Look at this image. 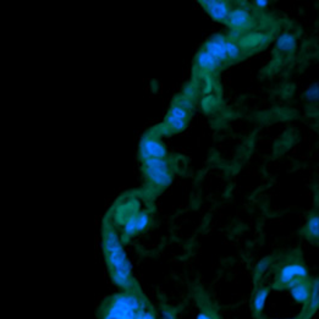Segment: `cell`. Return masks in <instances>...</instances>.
<instances>
[{
  "mask_svg": "<svg viewBox=\"0 0 319 319\" xmlns=\"http://www.w3.org/2000/svg\"><path fill=\"white\" fill-rule=\"evenodd\" d=\"M103 247L106 262L111 271L113 282L125 290L132 289L133 280L131 277V264L126 257V253L124 252L115 231L106 230L104 232Z\"/></svg>",
  "mask_w": 319,
  "mask_h": 319,
  "instance_id": "obj_1",
  "label": "cell"
},
{
  "mask_svg": "<svg viewBox=\"0 0 319 319\" xmlns=\"http://www.w3.org/2000/svg\"><path fill=\"white\" fill-rule=\"evenodd\" d=\"M146 175L153 184L158 186H166L170 184L171 174L169 171V164L165 159L152 158L143 160Z\"/></svg>",
  "mask_w": 319,
  "mask_h": 319,
  "instance_id": "obj_2",
  "label": "cell"
},
{
  "mask_svg": "<svg viewBox=\"0 0 319 319\" xmlns=\"http://www.w3.org/2000/svg\"><path fill=\"white\" fill-rule=\"evenodd\" d=\"M308 277V271L306 266L301 263H287L280 268L278 273L277 283L279 284V287H287L291 283L299 279H306Z\"/></svg>",
  "mask_w": 319,
  "mask_h": 319,
  "instance_id": "obj_3",
  "label": "cell"
},
{
  "mask_svg": "<svg viewBox=\"0 0 319 319\" xmlns=\"http://www.w3.org/2000/svg\"><path fill=\"white\" fill-rule=\"evenodd\" d=\"M141 154L143 160L152 158L165 159L166 149L160 141L156 139H144L141 143Z\"/></svg>",
  "mask_w": 319,
  "mask_h": 319,
  "instance_id": "obj_4",
  "label": "cell"
},
{
  "mask_svg": "<svg viewBox=\"0 0 319 319\" xmlns=\"http://www.w3.org/2000/svg\"><path fill=\"white\" fill-rule=\"evenodd\" d=\"M290 290L292 299L297 302L307 306L309 301V295H311V284L306 282V279H299L295 280L294 283L287 286Z\"/></svg>",
  "mask_w": 319,
  "mask_h": 319,
  "instance_id": "obj_5",
  "label": "cell"
},
{
  "mask_svg": "<svg viewBox=\"0 0 319 319\" xmlns=\"http://www.w3.org/2000/svg\"><path fill=\"white\" fill-rule=\"evenodd\" d=\"M187 123V113L184 106H174L169 110L168 116H166V125L170 130L180 131L185 128Z\"/></svg>",
  "mask_w": 319,
  "mask_h": 319,
  "instance_id": "obj_6",
  "label": "cell"
},
{
  "mask_svg": "<svg viewBox=\"0 0 319 319\" xmlns=\"http://www.w3.org/2000/svg\"><path fill=\"white\" fill-rule=\"evenodd\" d=\"M225 38H223L221 35H216V37L212 38V39H209L208 42L206 43L204 51L211 54L218 63H221V61L228 59L225 52Z\"/></svg>",
  "mask_w": 319,
  "mask_h": 319,
  "instance_id": "obj_7",
  "label": "cell"
},
{
  "mask_svg": "<svg viewBox=\"0 0 319 319\" xmlns=\"http://www.w3.org/2000/svg\"><path fill=\"white\" fill-rule=\"evenodd\" d=\"M202 5L206 8L209 15L216 21H226L228 16L230 14V8L228 3L225 1H215V0H211V1H202Z\"/></svg>",
  "mask_w": 319,
  "mask_h": 319,
  "instance_id": "obj_8",
  "label": "cell"
},
{
  "mask_svg": "<svg viewBox=\"0 0 319 319\" xmlns=\"http://www.w3.org/2000/svg\"><path fill=\"white\" fill-rule=\"evenodd\" d=\"M226 21L229 22L231 27L242 28L249 22V14L244 9H234V10H230Z\"/></svg>",
  "mask_w": 319,
  "mask_h": 319,
  "instance_id": "obj_9",
  "label": "cell"
},
{
  "mask_svg": "<svg viewBox=\"0 0 319 319\" xmlns=\"http://www.w3.org/2000/svg\"><path fill=\"white\" fill-rule=\"evenodd\" d=\"M268 294L269 290L266 289V287H261V289L257 290V292L254 294L253 301H252V311H253L254 317H257V318H259V317L262 316V312H263Z\"/></svg>",
  "mask_w": 319,
  "mask_h": 319,
  "instance_id": "obj_10",
  "label": "cell"
},
{
  "mask_svg": "<svg viewBox=\"0 0 319 319\" xmlns=\"http://www.w3.org/2000/svg\"><path fill=\"white\" fill-rule=\"evenodd\" d=\"M317 307H318V280L314 279L313 284L311 285V295H309L308 304L306 306V311H304L303 319H309V317L316 312Z\"/></svg>",
  "mask_w": 319,
  "mask_h": 319,
  "instance_id": "obj_11",
  "label": "cell"
},
{
  "mask_svg": "<svg viewBox=\"0 0 319 319\" xmlns=\"http://www.w3.org/2000/svg\"><path fill=\"white\" fill-rule=\"evenodd\" d=\"M197 64H198V66L202 69V70L211 71L212 72V71H214L216 68H218L220 63H218L211 54L207 53V52L203 49V51L199 52L198 55H197Z\"/></svg>",
  "mask_w": 319,
  "mask_h": 319,
  "instance_id": "obj_12",
  "label": "cell"
},
{
  "mask_svg": "<svg viewBox=\"0 0 319 319\" xmlns=\"http://www.w3.org/2000/svg\"><path fill=\"white\" fill-rule=\"evenodd\" d=\"M296 47V39L292 35L289 33H284L283 35H280V38L278 39V48L283 52H290Z\"/></svg>",
  "mask_w": 319,
  "mask_h": 319,
  "instance_id": "obj_13",
  "label": "cell"
},
{
  "mask_svg": "<svg viewBox=\"0 0 319 319\" xmlns=\"http://www.w3.org/2000/svg\"><path fill=\"white\" fill-rule=\"evenodd\" d=\"M319 221L317 215H313L309 218L308 223H307V232H308V236L312 239L316 240L318 237V231H319Z\"/></svg>",
  "mask_w": 319,
  "mask_h": 319,
  "instance_id": "obj_14",
  "label": "cell"
},
{
  "mask_svg": "<svg viewBox=\"0 0 319 319\" xmlns=\"http://www.w3.org/2000/svg\"><path fill=\"white\" fill-rule=\"evenodd\" d=\"M225 52H226V56L230 59H237L240 56V47L236 44V43L231 42V40H226L225 43Z\"/></svg>",
  "mask_w": 319,
  "mask_h": 319,
  "instance_id": "obj_15",
  "label": "cell"
},
{
  "mask_svg": "<svg viewBox=\"0 0 319 319\" xmlns=\"http://www.w3.org/2000/svg\"><path fill=\"white\" fill-rule=\"evenodd\" d=\"M149 223V216L148 214L141 213L136 216V232L144 230Z\"/></svg>",
  "mask_w": 319,
  "mask_h": 319,
  "instance_id": "obj_16",
  "label": "cell"
},
{
  "mask_svg": "<svg viewBox=\"0 0 319 319\" xmlns=\"http://www.w3.org/2000/svg\"><path fill=\"white\" fill-rule=\"evenodd\" d=\"M268 264H269V259H264V261H262L261 263L257 266L256 273H254V279H256V280L259 279V277L263 274L264 270H266V266H268Z\"/></svg>",
  "mask_w": 319,
  "mask_h": 319,
  "instance_id": "obj_17",
  "label": "cell"
},
{
  "mask_svg": "<svg viewBox=\"0 0 319 319\" xmlns=\"http://www.w3.org/2000/svg\"><path fill=\"white\" fill-rule=\"evenodd\" d=\"M307 97H308L309 101H316L317 97H318V92H317L316 86H313V87H311L307 90Z\"/></svg>",
  "mask_w": 319,
  "mask_h": 319,
  "instance_id": "obj_18",
  "label": "cell"
},
{
  "mask_svg": "<svg viewBox=\"0 0 319 319\" xmlns=\"http://www.w3.org/2000/svg\"><path fill=\"white\" fill-rule=\"evenodd\" d=\"M197 319H213V317H212L211 314H208V313H206V312H203V313H199L198 314Z\"/></svg>",
  "mask_w": 319,
  "mask_h": 319,
  "instance_id": "obj_19",
  "label": "cell"
},
{
  "mask_svg": "<svg viewBox=\"0 0 319 319\" xmlns=\"http://www.w3.org/2000/svg\"><path fill=\"white\" fill-rule=\"evenodd\" d=\"M256 5H258V6H261V8H263V6L268 5V3H266V1H257Z\"/></svg>",
  "mask_w": 319,
  "mask_h": 319,
  "instance_id": "obj_20",
  "label": "cell"
},
{
  "mask_svg": "<svg viewBox=\"0 0 319 319\" xmlns=\"http://www.w3.org/2000/svg\"><path fill=\"white\" fill-rule=\"evenodd\" d=\"M302 318H303V317H301V318H300V317H299V318H294V319H302Z\"/></svg>",
  "mask_w": 319,
  "mask_h": 319,
  "instance_id": "obj_21",
  "label": "cell"
}]
</instances>
